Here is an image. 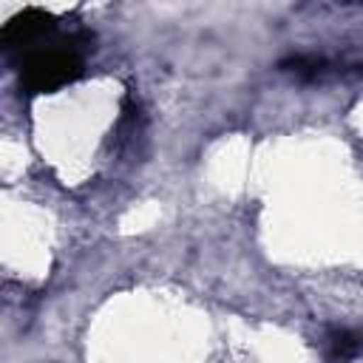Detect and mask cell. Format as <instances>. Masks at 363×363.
<instances>
[{"mask_svg":"<svg viewBox=\"0 0 363 363\" xmlns=\"http://www.w3.org/2000/svg\"><path fill=\"white\" fill-rule=\"evenodd\" d=\"M360 352H363V332H357L352 326H335L326 335V357L332 363L354 360Z\"/></svg>","mask_w":363,"mask_h":363,"instance_id":"obj_3","label":"cell"},{"mask_svg":"<svg viewBox=\"0 0 363 363\" xmlns=\"http://www.w3.org/2000/svg\"><path fill=\"white\" fill-rule=\"evenodd\" d=\"M82 77L79 54L65 43L37 45L34 51L23 54L20 62V88L26 94H54Z\"/></svg>","mask_w":363,"mask_h":363,"instance_id":"obj_1","label":"cell"},{"mask_svg":"<svg viewBox=\"0 0 363 363\" xmlns=\"http://www.w3.org/2000/svg\"><path fill=\"white\" fill-rule=\"evenodd\" d=\"M281 68L289 71V74H295V77H301V79H315L320 74V68H323V60L320 57H312V54H295V57L284 60Z\"/></svg>","mask_w":363,"mask_h":363,"instance_id":"obj_4","label":"cell"},{"mask_svg":"<svg viewBox=\"0 0 363 363\" xmlns=\"http://www.w3.org/2000/svg\"><path fill=\"white\" fill-rule=\"evenodd\" d=\"M54 28H57V17L51 11L37 9V6H28V9H23L20 14H14L3 26L0 40H3V48L6 51H23V54H28Z\"/></svg>","mask_w":363,"mask_h":363,"instance_id":"obj_2","label":"cell"}]
</instances>
